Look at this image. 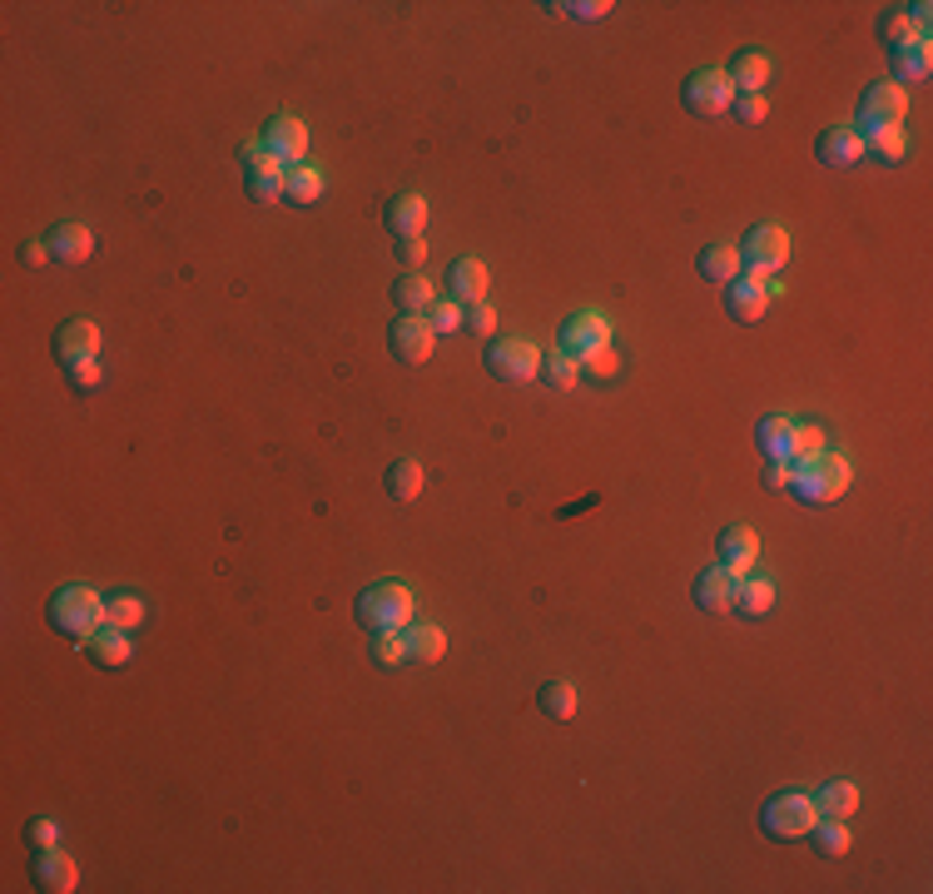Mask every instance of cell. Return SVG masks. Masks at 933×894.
<instances>
[{
	"label": "cell",
	"instance_id": "1",
	"mask_svg": "<svg viewBox=\"0 0 933 894\" xmlns=\"http://www.w3.org/2000/svg\"><path fill=\"white\" fill-rule=\"evenodd\" d=\"M849 458L844 452H834V447H825L819 458L809 462H794V483L790 493L800 497L805 507H825V502H840L844 493H849Z\"/></svg>",
	"mask_w": 933,
	"mask_h": 894
},
{
	"label": "cell",
	"instance_id": "2",
	"mask_svg": "<svg viewBox=\"0 0 933 894\" xmlns=\"http://www.w3.org/2000/svg\"><path fill=\"white\" fill-rule=\"evenodd\" d=\"M353 616H358V626L368 636L402 631V626L412 622V591L402 587V582H373V587L353 601Z\"/></svg>",
	"mask_w": 933,
	"mask_h": 894
},
{
	"label": "cell",
	"instance_id": "3",
	"mask_svg": "<svg viewBox=\"0 0 933 894\" xmlns=\"http://www.w3.org/2000/svg\"><path fill=\"white\" fill-rule=\"evenodd\" d=\"M50 626H55L60 636H71V641H85L90 631L105 626V597L94 587H85V582L60 587L55 597H50Z\"/></svg>",
	"mask_w": 933,
	"mask_h": 894
},
{
	"label": "cell",
	"instance_id": "4",
	"mask_svg": "<svg viewBox=\"0 0 933 894\" xmlns=\"http://www.w3.org/2000/svg\"><path fill=\"white\" fill-rule=\"evenodd\" d=\"M482 363H487V373L497 378V383H532V378H541V348L532 339L491 333Z\"/></svg>",
	"mask_w": 933,
	"mask_h": 894
},
{
	"label": "cell",
	"instance_id": "5",
	"mask_svg": "<svg viewBox=\"0 0 933 894\" xmlns=\"http://www.w3.org/2000/svg\"><path fill=\"white\" fill-rule=\"evenodd\" d=\"M819 820L815 810V795H805V790H784V795H775L770 805H765V815H759V825H765V835L770 840H800L809 835Z\"/></svg>",
	"mask_w": 933,
	"mask_h": 894
},
{
	"label": "cell",
	"instance_id": "6",
	"mask_svg": "<svg viewBox=\"0 0 933 894\" xmlns=\"http://www.w3.org/2000/svg\"><path fill=\"white\" fill-rule=\"evenodd\" d=\"M784 259H790V234H784L780 224H759V229H750L745 254H740V269H745V279L765 283L775 269H784Z\"/></svg>",
	"mask_w": 933,
	"mask_h": 894
},
{
	"label": "cell",
	"instance_id": "7",
	"mask_svg": "<svg viewBox=\"0 0 933 894\" xmlns=\"http://www.w3.org/2000/svg\"><path fill=\"white\" fill-rule=\"evenodd\" d=\"M387 348H393V358L402 368L427 363L432 348H437V333H432L427 314H397V323L387 329Z\"/></svg>",
	"mask_w": 933,
	"mask_h": 894
},
{
	"label": "cell",
	"instance_id": "8",
	"mask_svg": "<svg viewBox=\"0 0 933 894\" xmlns=\"http://www.w3.org/2000/svg\"><path fill=\"white\" fill-rule=\"evenodd\" d=\"M601 348H611V323H606V314H596V308H581V314H572L566 323H561V354H566V358L586 363V358L601 354Z\"/></svg>",
	"mask_w": 933,
	"mask_h": 894
},
{
	"label": "cell",
	"instance_id": "9",
	"mask_svg": "<svg viewBox=\"0 0 933 894\" xmlns=\"http://www.w3.org/2000/svg\"><path fill=\"white\" fill-rule=\"evenodd\" d=\"M680 94H686V110H690V115L715 119V115H725V110H730V100H736V85H730V75H725V71L705 65V71L690 75Z\"/></svg>",
	"mask_w": 933,
	"mask_h": 894
},
{
	"label": "cell",
	"instance_id": "10",
	"mask_svg": "<svg viewBox=\"0 0 933 894\" xmlns=\"http://www.w3.org/2000/svg\"><path fill=\"white\" fill-rule=\"evenodd\" d=\"M904 115H909V90H898L894 80L864 90V105H859V130L864 135L894 130V125H904Z\"/></svg>",
	"mask_w": 933,
	"mask_h": 894
},
{
	"label": "cell",
	"instance_id": "11",
	"mask_svg": "<svg viewBox=\"0 0 933 894\" xmlns=\"http://www.w3.org/2000/svg\"><path fill=\"white\" fill-rule=\"evenodd\" d=\"M264 144H269V150L283 159V169L304 165V154H308V125H304L298 115H273L269 125H264Z\"/></svg>",
	"mask_w": 933,
	"mask_h": 894
},
{
	"label": "cell",
	"instance_id": "12",
	"mask_svg": "<svg viewBox=\"0 0 933 894\" xmlns=\"http://www.w3.org/2000/svg\"><path fill=\"white\" fill-rule=\"evenodd\" d=\"M715 557H720V566L730 572V577H750V566H755L759 557V537L750 527H725L720 541H715Z\"/></svg>",
	"mask_w": 933,
	"mask_h": 894
},
{
	"label": "cell",
	"instance_id": "13",
	"mask_svg": "<svg viewBox=\"0 0 933 894\" xmlns=\"http://www.w3.org/2000/svg\"><path fill=\"white\" fill-rule=\"evenodd\" d=\"M94 348H100V329H94L90 318H71V323H60V329H55V358H60V368L94 358Z\"/></svg>",
	"mask_w": 933,
	"mask_h": 894
},
{
	"label": "cell",
	"instance_id": "14",
	"mask_svg": "<svg viewBox=\"0 0 933 894\" xmlns=\"http://www.w3.org/2000/svg\"><path fill=\"white\" fill-rule=\"evenodd\" d=\"M815 154L825 169H849L854 159H864V140L859 130H849V125H829L825 135L815 140Z\"/></svg>",
	"mask_w": 933,
	"mask_h": 894
},
{
	"label": "cell",
	"instance_id": "15",
	"mask_svg": "<svg viewBox=\"0 0 933 894\" xmlns=\"http://www.w3.org/2000/svg\"><path fill=\"white\" fill-rule=\"evenodd\" d=\"M36 884L46 894H71L80 890V870L65 850H36Z\"/></svg>",
	"mask_w": 933,
	"mask_h": 894
},
{
	"label": "cell",
	"instance_id": "16",
	"mask_svg": "<svg viewBox=\"0 0 933 894\" xmlns=\"http://www.w3.org/2000/svg\"><path fill=\"white\" fill-rule=\"evenodd\" d=\"M80 651L85 656L94 661V666H105V670H115V666H125L129 656H135V647H129V631H119V626H100V631H90L80 641Z\"/></svg>",
	"mask_w": 933,
	"mask_h": 894
},
{
	"label": "cell",
	"instance_id": "17",
	"mask_svg": "<svg viewBox=\"0 0 933 894\" xmlns=\"http://www.w3.org/2000/svg\"><path fill=\"white\" fill-rule=\"evenodd\" d=\"M383 224L397 244H402V239H422V229H427V200H422V194H397V200L387 204Z\"/></svg>",
	"mask_w": 933,
	"mask_h": 894
},
{
	"label": "cell",
	"instance_id": "18",
	"mask_svg": "<svg viewBox=\"0 0 933 894\" xmlns=\"http://www.w3.org/2000/svg\"><path fill=\"white\" fill-rule=\"evenodd\" d=\"M736 582L725 566H705L695 577V606L700 612H736Z\"/></svg>",
	"mask_w": 933,
	"mask_h": 894
},
{
	"label": "cell",
	"instance_id": "19",
	"mask_svg": "<svg viewBox=\"0 0 933 894\" xmlns=\"http://www.w3.org/2000/svg\"><path fill=\"white\" fill-rule=\"evenodd\" d=\"M765 308H770V294L755 279L725 283V314L736 318V323H755V318H765Z\"/></svg>",
	"mask_w": 933,
	"mask_h": 894
},
{
	"label": "cell",
	"instance_id": "20",
	"mask_svg": "<svg viewBox=\"0 0 933 894\" xmlns=\"http://www.w3.org/2000/svg\"><path fill=\"white\" fill-rule=\"evenodd\" d=\"M46 244H50V259H60V264H85L94 254V234L85 224H55Z\"/></svg>",
	"mask_w": 933,
	"mask_h": 894
},
{
	"label": "cell",
	"instance_id": "21",
	"mask_svg": "<svg viewBox=\"0 0 933 894\" xmlns=\"http://www.w3.org/2000/svg\"><path fill=\"white\" fill-rule=\"evenodd\" d=\"M447 289L452 294L447 298H457V304H482L487 298V269H482V259H457L452 269H447Z\"/></svg>",
	"mask_w": 933,
	"mask_h": 894
},
{
	"label": "cell",
	"instance_id": "22",
	"mask_svg": "<svg viewBox=\"0 0 933 894\" xmlns=\"http://www.w3.org/2000/svg\"><path fill=\"white\" fill-rule=\"evenodd\" d=\"M815 810H819V820H849V815L859 810V786H854V780H829V786H819Z\"/></svg>",
	"mask_w": 933,
	"mask_h": 894
},
{
	"label": "cell",
	"instance_id": "23",
	"mask_svg": "<svg viewBox=\"0 0 933 894\" xmlns=\"http://www.w3.org/2000/svg\"><path fill=\"white\" fill-rule=\"evenodd\" d=\"M695 269H700V279L705 283H736L740 279V248L736 244H711L705 254L695 259Z\"/></svg>",
	"mask_w": 933,
	"mask_h": 894
},
{
	"label": "cell",
	"instance_id": "24",
	"mask_svg": "<svg viewBox=\"0 0 933 894\" xmlns=\"http://www.w3.org/2000/svg\"><path fill=\"white\" fill-rule=\"evenodd\" d=\"M402 636H408V656L422 661V666H437V661L447 656V636L443 626H432V622H418V626H402Z\"/></svg>",
	"mask_w": 933,
	"mask_h": 894
},
{
	"label": "cell",
	"instance_id": "25",
	"mask_svg": "<svg viewBox=\"0 0 933 894\" xmlns=\"http://www.w3.org/2000/svg\"><path fill=\"white\" fill-rule=\"evenodd\" d=\"M889 60H894V85H898V90H909V85H923V80H929V71H933V50L923 46V40H919V46L894 50Z\"/></svg>",
	"mask_w": 933,
	"mask_h": 894
},
{
	"label": "cell",
	"instance_id": "26",
	"mask_svg": "<svg viewBox=\"0 0 933 894\" xmlns=\"http://www.w3.org/2000/svg\"><path fill=\"white\" fill-rule=\"evenodd\" d=\"M393 304H397V314H427L437 304V289L427 283V273H402L393 283Z\"/></svg>",
	"mask_w": 933,
	"mask_h": 894
},
{
	"label": "cell",
	"instance_id": "27",
	"mask_svg": "<svg viewBox=\"0 0 933 894\" xmlns=\"http://www.w3.org/2000/svg\"><path fill=\"white\" fill-rule=\"evenodd\" d=\"M730 85H736V94H759L765 90V80H770V60L759 55V50H740L736 65H730Z\"/></svg>",
	"mask_w": 933,
	"mask_h": 894
},
{
	"label": "cell",
	"instance_id": "28",
	"mask_svg": "<svg viewBox=\"0 0 933 894\" xmlns=\"http://www.w3.org/2000/svg\"><path fill=\"white\" fill-rule=\"evenodd\" d=\"M775 606V582L770 577H740L736 582V612H745L750 622H759V616H770Z\"/></svg>",
	"mask_w": 933,
	"mask_h": 894
},
{
	"label": "cell",
	"instance_id": "29",
	"mask_svg": "<svg viewBox=\"0 0 933 894\" xmlns=\"http://www.w3.org/2000/svg\"><path fill=\"white\" fill-rule=\"evenodd\" d=\"M874 36L889 46V55H894V50H904V46H919V30H913V21H909V5H894V11L879 15ZM923 46H929V40H923Z\"/></svg>",
	"mask_w": 933,
	"mask_h": 894
},
{
	"label": "cell",
	"instance_id": "30",
	"mask_svg": "<svg viewBox=\"0 0 933 894\" xmlns=\"http://www.w3.org/2000/svg\"><path fill=\"white\" fill-rule=\"evenodd\" d=\"M422 483H427V472H422L418 458L387 462V497H393V502H412V497L422 493Z\"/></svg>",
	"mask_w": 933,
	"mask_h": 894
},
{
	"label": "cell",
	"instance_id": "31",
	"mask_svg": "<svg viewBox=\"0 0 933 894\" xmlns=\"http://www.w3.org/2000/svg\"><path fill=\"white\" fill-rule=\"evenodd\" d=\"M790 437H794V423L784 418V412H775V418H765V423L755 427V443H759V452H765L770 462L790 458Z\"/></svg>",
	"mask_w": 933,
	"mask_h": 894
},
{
	"label": "cell",
	"instance_id": "32",
	"mask_svg": "<svg viewBox=\"0 0 933 894\" xmlns=\"http://www.w3.org/2000/svg\"><path fill=\"white\" fill-rule=\"evenodd\" d=\"M864 140V154H869V159H874V165H898V159H904V154H909V135L898 130H874V135H859Z\"/></svg>",
	"mask_w": 933,
	"mask_h": 894
},
{
	"label": "cell",
	"instance_id": "33",
	"mask_svg": "<svg viewBox=\"0 0 933 894\" xmlns=\"http://www.w3.org/2000/svg\"><path fill=\"white\" fill-rule=\"evenodd\" d=\"M144 612H150V606H144L140 591H110V597H105V622H110V626H119V631H129V626H140V622H144Z\"/></svg>",
	"mask_w": 933,
	"mask_h": 894
},
{
	"label": "cell",
	"instance_id": "34",
	"mask_svg": "<svg viewBox=\"0 0 933 894\" xmlns=\"http://www.w3.org/2000/svg\"><path fill=\"white\" fill-rule=\"evenodd\" d=\"M318 194H323V175H318L314 165H293L289 175H283V200L289 204H304L308 209Z\"/></svg>",
	"mask_w": 933,
	"mask_h": 894
},
{
	"label": "cell",
	"instance_id": "35",
	"mask_svg": "<svg viewBox=\"0 0 933 894\" xmlns=\"http://www.w3.org/2000/svg\"><path fill=\"white\" fill-rule=\"evenodd\" d=\"M537 706L547 711L551 720H572L576 716V686L572 681H547L537 691Z\"/></svg>",
	"mask_w": 933,
	"mask_h": 894
},
{
	"label": "cell",
	"instance_id": "36",
	"mask_svg": "<svg viewBox=\"0 0 933 894\" xmlns=\"http://www.w3.org/2000/svg\"><path fill=\"white\" fill-rule=\"evenodd\" d=\"M541 378H547L551 393H572L576 378H581V363H576V358H566V354H547V358H541Z\"/></svg>",
	"mask_w": 933,
	"mask_h": 894
},
{
	"label": "cell",
	"instance_id": "37",
	"mask_svg": "<svg viewBox=\"0 0 933 894\" xmlns=\"http://www.w3.org/2000/svg\"><path fill=\"white\" fill-rule=\"evenodd\" d=\"M809 835H815V850L825 859H840L844 850H849V825H844V820H815V830H809Z\"/></svg>",
	"mask_w": 933,
	"mask_h": 894
},
{
	"label": "cell",
	"instance_id": "38",
	"mask_svg": "<svg viewBox=\"0 0 933 894\" xmlns=\"http://www.w3.org/2000/svg\"><path fill=\"white\" fill-rule=\"evenodd\" d=\"M239 165H244V179H248V175H283V159H279V154H273L264 140L244 144V150H239Z\"/></svg>",
	"mask_w": 933,
	"mask_h": 894
},
{
	"label": "cell",
	"instance_id": "39",
	"mask_svg": "<svg viewBox=\"0 0 933 894\" xmlns=\"http://www.w3.org/2000/svg\"><path fill=\"white\" fill-rule=\"evenodd\" d=\"M825 452V427L815 423H794V437H790V458L784 462H809Z\"/></svg>",
	"mask_w": 933,
	"mask_h": 894
},
{
	"label": "cell",
	"instance_id": "40",
	"mask_svg": "<svg viewBox=\"0 0 933 894\" xmlns=\"http://www.w3.org/2000/svg\"><path fill=\"white\" fill-rule=\"evenodd\" d=\"M373 661L378 666H397V661H408V636L402 631H378L373 636Z\"/></svg>",
	"mask_w": 933,
	"mask_h": 894
},
{
	"label": "cell",
	"instance_id": "41",
	"mask_svg": "<svg viewBox=\"0 0 933 894\" xmlns=\"http://www.w3.org/2000/svg\"><path fill=\"white\" fill-rule=\"evenodd\" d=\"M289 175V169H283ZM283 175H248L244 179V194L254 204H279L283 200Z\"/></svg>",
	"mask_w": 933,
	"mask_h": 894
},
{
	"label": "cell",
	"instance_id": "42",
	"mask_svg": "<svg viewBox=\"0 0 933 894\" xmlns=\"http://www.w3.org/2000/svg\"><path fill=\"white\" fill-rule=\"evenodd\" d=\"M427 323H432V333H462V304L457 298H437L427 308Z\"/></svg>",
	"mask_w": 933,
	"mask_h": 894
},
{
	"label": "cell",
	"instance_id": "43",
	"mask_svg": "<svg viewBox=\"0 0 933 894\" xmlns=\"http://www.w3.org/2000/svg\"><path fill=\"white\" fill-rule=\"evenodd\" d=\"M462 329L477 333V339H491V329H497V308L482 298V304H467L462 308Z\"/></svg>",
	"mask_w": 933,
	"mask_h": 894
},
{
	"label": "cell",
	"instance_id": "44",
	"mask_svg": "<svg viewBox=\"0 0 933 894\" xmlns=\"http://www.w3.org/2000/svg\"><path fill=\"white\" fill-rule=\"evenodd\" d=\"M100 378H105V373H100V363H94V358L65 368V383H71L75 393H94V388H100Z\"/></svg>",
	"mask_w": 933,
	"mask_h": 894
},
{
	"label": "cell",
	"instance_id": "45",
	"mask_svg": "<svg viewBox=\"0 0 933 894\" xmlns=\"http://www.w3.org/2000/svg\"><path fill=\"white\" fill-rule=\"evenodd\" d=\"M581 373H586V378H596V383H611V378L621 373V358L611 354V348H601V354H591V358L581 363Z\"/></svg>",
	"mask_w": 933,
	"mask_h": 894
},
{
	"label": "cell",
	"instance_id": "46",
	"mask_svg": "<svg viewBox=\"0 0 933 894\" xmlns=\"http://www.w3.org/2000/svg\"><path fill=\"white\" fill-rule=\"evenodd\" d=\"M730 110L740 115V125H759V119L770 115V105H765V94H736V100H730Z\"/></svg>",
	"mask_w": 933,
	"mask_h": 894
},
{
	"label": "cell",
	"instance_id": "47",
	"mask_svg": "<svg viewBox=\"0 0 933 894\" xmlns=\"http://www.w3.org/2000/svg\"><path fill=\"white\" fill-rule=\"evenodd\" d=\"M25 845L55 850V845H60V825H55V820H30V825H25Z\"/></svg>",
	"mask_w": 933,
	"mask_h": 894
},
{
	"label": "cell",
	"instance_id": "48",
	"mask_svg": "<svg viewBox=\"0 0 933 894\" xmlns=\"http://www.w3.org/2000/svg\"><path fill=\"white\" fill-rule=\"evenodd\" d=\"M794 483V462H765V487L770 493H790Z\"/></svg>",
	"mask_w": 933,
	"mask_h": 894
},
{
	"label": "cell",
	"instance_id": "49",
	"mask_svg": "<svg viewBox=\"0 0 933 894\" xmlns=\"http://www.w3.org/2000/svg\"><path fill=\"white\" fill-rule=\"evenodd\" d=\"M397 259L408 264V273H418L422 259H427V244H422V239H402V244H397Z\"/></svg>",
	"mask_w": 933,
	"mask_h": 894
},
{
	"label": "cell",
	"instance_id": "50",
	"mask_svg": "<svg viewBox=\"0 0 933 894\" xmlns=\"http://www.w3.org/2000/svg\"><path fill=\"white\" fill-rule=\"evenodd\" d=\"M557 11L576 15V21H601V15L611 11V0H586V5H557Z\"/></svg>",
	"mask_w": 933,
	"mask_h": 894
},
{
	"label": "cell",
	"instance_id": "51",
	"mask_svg": "<svg viewBox=\"0 0 933 894\" xmlns=\"http://www.w3.org/2000/svg\"><path fill=\"white\" fill-rule=\"evenodd\" d=\"M46 259H50V244H25L21 248V264H30V269H40Z\"/></svg>",
	"mask_w": 933,
	"mask_h": 894
}]
</instances>
